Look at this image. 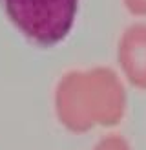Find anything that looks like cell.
<instances>
[{"instance_id":"obj_1","label":"cell","mask_w":146,"mask_h":150,"mask_svg":"<svg viewBox=\"0 0 146 150\" xmlns=\"http://www.w3.org/2000/svg\"><path fill=\"white\" fill-rule=\"evenodd\" d=\"M9 20L29 40L53 46L66 39L79 0H0Z\"/></svg>"},{"instance_id":"obj_2","label":"cell","mask_w":146,"mask_h":150,"mask_svg":"<svg viewBox=\"0 0 146 150\" xmlns=\"http://www.w3.org/2000/svg\"><path fill=\"white\" fill-rule=\"evenodd\" d=\"M119 64L131 84L146 90V24H133L122 33Z\"/></svg>"},{"instance_id":"obj_3","label":"cell","mask_w":146,"mask_h":150,"mask_svg":"<svg viewBox=\"0 0 146 150\" xmlns=\"http://www.w3.org/2000/svg\"><path fill=\"white\" fill-rule=\"evenodd\" d=\"M124 6L131 15L146 17V0H124Z\"/></svg>"},{"instance_id":"obj_4","label":"cell","mask_w":146,"mask_h":150,"mask_svg":"<svg viewBox=\"0 0 146 150\" xmlns=\"http://www.w3.org/2000/svg\"><path fill=\"white\" fill-rule=\"evenodd\" d=\"M99 150H128V145L124 143L122 137H110L104 139V143Z\"/></svg>"}]
</instances>
